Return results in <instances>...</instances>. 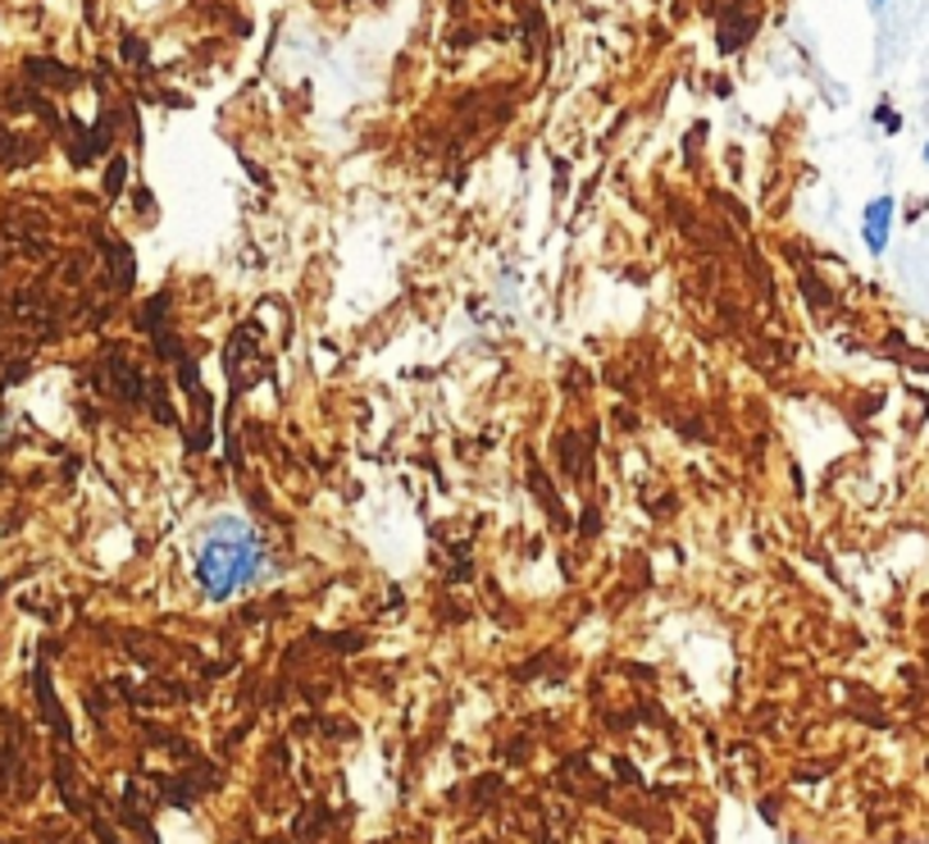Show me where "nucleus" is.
<instances>
[{"label": "nucleus", "instance_id": "1", "mask_svg": "<svg viewBox=\"0 0 929 844\" xmlns=\"http://www.w3.org/2000/svg\"><path fill=\"white\" fill-rule=\"evenodd\" d=\"M260 557H265V548H260L256 530L224 517V521L205 525L201 553H197V580L210 598H233L237 589L256 580Z\"/></svg>", "mask_w": 929, "mask_h": 844}, {"label": "nucleus", "instance_id": "2", "mask_svg": "<svg viewBox=\"0 0 929 844\" xmlns=\"http://www.w3.org/2000/svg\"><path fill=\"white\" fill-rule=\"evenodd\" d=\"M593 443H597V430H583V434H561V470L574 479V485H583L587 475H593Z\"/></svg>", "mask_w": 929, "mask_h": 844}, {"label": "nucleus", "instance_id": "3", "mask_svg": "<svg viewBox=\"0 0 929 844\" xmlns=\"http://www.w3.org/2000/svg\"><path fill=\"white\" fill-rule=\"evenodd\" d=\"M888 233H893V197H875L861 215V237H865V247L880 256L888 247Z\"/></svg>", "mask_w": 929, "mask_h": 844}, {"label": "nucleus", "instance_id": "4", "mask_svg": "<svg viewBox=\"0 0 929 844\" xmlns=\"http://www.w3.org/2000/svg\"><path fill=\"white\" fill-rule=\"evenodd\" d=\"M105 256H110V265H114V288H119V292H128V288H133V279H137L133 247H128V243H119V237H110V243H105Z\"/></svg>", "mask_w": 929, "mask_h": 844}, {"label": "nucleus", "instance_id": "5", "mask_svg": "<svg viewBox=\"0 0 929 844\" xmlns=\"http://www.w3.org/2000/svg\"><path fill=\"white\" fill-rule=\"evenodd\" d=\"M752 33H757V19H752V14H734V19H729V23L720 27V37H716V42H720V55L738 51V46L748 42Z\"/></svg>", "mask_w": 929, "mask_h": 844}, {"label": "nucleus", "instance_id": "6", "mask_svg": "<svg viewBox=\"0 0 929 844\" xmlns=\"http://www.w3.org/2000/svg\"><path fill=\"white\" fill-rule=\"evenodd\" d=\"M165 311H169V292H155L146 307H142V315H137L142 334H160V329H165Z\"/></svg>", "mask_w": 929, "mask_h": 844}, {"label": "nucleus", "instance_id": "7", "mask_svg": "<svg viewBox=\"0 0 929 844\" xmlns=\"http://www.w3.org/2000/svg\"><path fill=\"white\" fill-rule=\"evenodd\" d=\"M174 366H178V384H182V393H188V398H201L205 388H201V370H197V360H192V356H178Z\"/></svg>", "mask_w": 929, "mask_h": 844}, {"label": "nucleus", "instance_id": "8", "mask_svg": "<svg viewBox=\"0 0 929 844\" xmlns=\"http://www.w3.org/2000/svg\"><path fill=\"white\" fill-rule=\"evenodd\" d=\"M27 74L42 78V82H59V87L78 82V74H74V69H59V65H51V59H33V65H27Z\"/></svg>", "mask_w": 929, "mask_h": 844}, {"label": "nucleus", "instance_id": "9", "mask_svg": "<svg viewBox=\"0 0 929 844\" xmlns=\"http://www.w3.org/2000/svg\"><path fill=\"white\" fill-rule=\"evenodd\" d=\"M123 184H128V160L114 156V160L105 165V197H119V192H123Z\"/></svg>", "mask_w": 929, "mask_h": 844}, {"label": "nucleus", "instance_id": "10", "mask_svg": "<svg viewBox=\"0 0 929 844\" xmlns=\"http://www.w3.org/2000/svg\"><path fill=\"white\" fill-rule=\"evenodd\" d=\"M150 338H155V356H160V360L188 356V352H182V343H178V334H169V329H160V334H150Z\"/></svg>", "mask_w": 929, "mask_h": 844}, {"label": "nucleus", "instance_id": "11", "mask_svg": "<svg viewBox=\"0 0 929 844\" xmlns=\"http://www.w3.org/2000/svg\"><path fill=\"white\" fill-rule=\"evenodd\" d=\"M529 485H534V493L542 498V507L551 511L556 521H561V507H556V493H551V485H547V475H542V470H534V475H529Z\"/></svg>", "mask_w": 929, "mask_h": 844}, {"label": "nucleus", "instance_id": "12", "mask_svg": "<svg viewBox=\"0 0 929 844\" xmlns=\"http://www.w3.org/2000/svg\"><path fill=\"white\" fill-rule=\"evenodd\" d=\"M123 59L137 69H146V42L142 37H123Z\"/></svg>", "mask_w": 929, "mask_h": 844}, {"label": "nucleus", "instance_id": "13", "mask_svg": "<svg viewBox=\"0 0 929 844\" xmlns=\"http://www.w3.org/2000/svg\"><path fill=\"white\" fill-rule=\"evenodd\" d=\"M597 525H602L597 511H583V534H597Z\"/></svg>", "mask_w": 929, "mask_h": 844}, {"label": "nucleus", "instance_id": "14", "mask_svg": "<svg viewBox=\"0 0 929 844\" xmlns=\"http://www.w3.org/2000/svg\"><path fill=\"white\" fill-rule=\"evenodd\" d=\"M920 156H925V165H929V142H925V151H920Z\"/></svg>", "mask_w": 929, "mask_h": 844}, {"label": "nucleus", "instance_id": "15", "mask_svg": "<svg viewBox=\"0 0 929 844\" xmlns=\"http://www.w3.org/2000/svg\"><path fill=\"white\" fill-rule=\"evenodd\" d=\"M875 5H880V0H875Z\"/></svg>", "mask_w": 929, "mask_h": 844}]
</instances>
